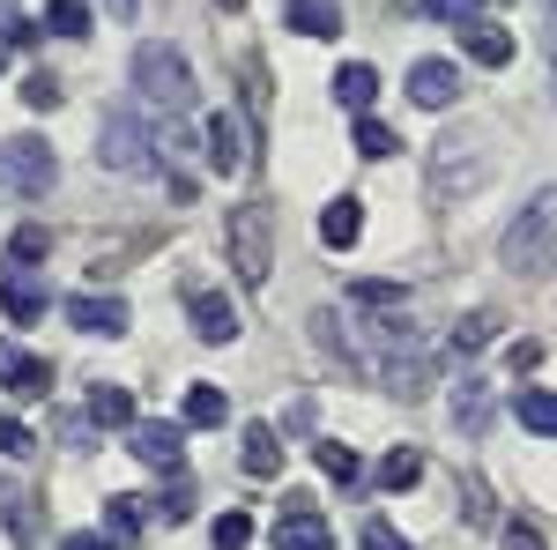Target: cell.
Wrapping results in <instances>:
<instances>
[{
    "label": "cell",
    "mask_w": 557,
    "mask_h": 550,
    "mask_svg": "<svg viewBox=\"0 0 557 550\" xmlns=\"http://www.w3.org/2000/svg\"><path fill=\"white\" fill-rule=\"evenodd\" d=\"M253 543V513H215V550H246Z\"/></svg>",
    "instance_id": "31"
},
{
    "label": "cell",
    "mask_w": 557,
    "mask_h": 550,
    "mask_svg": "<svg viewBox=\"0 0 557 550\" xmlns=\"http://www.w3.org/2000/svg\"><path fill=\"white\" fill-rule=\"evenodd\" d=\"M0 380L15 387V394H45V387H52V365H38V357H23L15 342H0Z\"/></svg>",
    "instance_id": "17"
},
{
    "label": "cell",
    "mask_w": 557,
    "mask_h": 550,
    "mask_svg": "<svg viewBox=\"0 0 557 550\" xmlns=\"http://www.w3.org/2000/svg\"><path fill=\"white\" fill-rule=\"evenodd\" d=\"M67 550H112V536H67Z\"/></svg>",
    "instance_id": "40"
},
{
    "label": "cell",
    "mask_w": 557,
    "mask_h": 550,
    "mask_svg": "<svg viewBox=\"0 0 557 550\" xmlns=\"http://www.w3.org/2000/svg\"><path fill=\"white\" fill-rule=\"evenodd\" d=\"M491 335H498V313H461V320H454V350H461V357L491 350Z\"/></svg>",
    "instance_id": "26"
},
{
    "label": "cell",
    "mask_w": 557,
    "mask_h": 550,
    "mask_svg": "<svg viewBox=\"0 0 557 550\" xmlns=\"http://www.w3.org/2000/svg\"><path fill=\"white\" fill-rule=\"evenodd\" d=\"M275 550H335L327 521H320V506L305 491H290V506L275 513Z\"/></svg>",
    "instance_id": "7"
},
{
    "label": "cell",
    "mask_w": 557,
    "mask_h": 550,
    "mask_svg": "<svg viewBox=\"0 0 557 550\" xmlns=\"http://www.w3.org/2000/svg\"><path fill=\"white\" fill-rule=\"evenodd\" d=\"M238 462H246V476L268 484V476L283 468V431H275V424H246V431H238Z\"/></svg>",
    "instance_id": "14"
},
{
    "label": "cell",
    "mask_w": 557,
    "mask_h": 550,
    "mask_svg": "<svg viewBox=\"0 0 557 550\" xmlns=\"http://www.w3.org/2000/svg\"><path fill=\"white\" fill-rule=\"evenodd\" d=\"M283 23L298 38H343V0H283Z\"/></svg>",
    "instance_id": "15"
},
{
    "label": "cell",
    "mask_w": 557,
    "mask_h": 550,
    "mask_svg": "<svg viewBox=\"0 0 557 550\" xmlns=\"http://www.w3.org/2000/svg\"><path fill=\"white\" fill-rule=\"evenodd\" d=\"M186 313H194V335L209 342V350H231L238 342V305L223 291H186Z\"/></svg>",
    "instance_id": "8"
},
{
    "label": "cell",
    "mask_w": 557,
    "mask_h": 550,
    "mask_svg": "<svg viewBox=\"0 0 557 550\" xmlns=\"http://www.w3.org/2000/svg\"><path fill=\"white\" fill-rule=\"evenodd\" d=\"M149 157H157V142H149V127H141V112L120 105V112L97 127V164L104 171H149Z\"/></svg>",
    "instance_id": "4"
},
{
    "label": "cell",
    "mask_w": 557,
    "mask_h": 550,
    "mask_svg": "<svg viewBox=\"0 0 557 550\" xmlns=\"http://www.w3.org/2000/svg\"><path fill=\"white\" fill-rule=\"evenodd\" d=\"M364 550H409V543H401L386 521H364Z\"/></svg>",
    "instance_id": "37"
},
{
    "label": "cell",
    "mask_w": 557,
    "mask_h": 550,
    "mask_svg": "<svg viewBox=\"0 0 557 550\" xmlns=\"http://www.w3.org/2000/svg\"><path fill=\"white\" fill-rule=\"evenodd\" d=\"M215 8H231V15H238V8H246V0H215Z\"/></svg>",
    "instance_id": "42"
},
{
    "label": "cell",
    "mask_w": 557,
    "mask_h": 550,
    "mask_svg": "<svg viewBox=\"0 0 557 550\" xmlns=\"http://www.w3.org/2000/svg\"><path fill=\"white\" fill-rule=\"evenodd\" d=\"M513 417L535 431V439H550L557 431V402H550V387H528V394H513Z\"/></svg>",
    "instance_id": "24"
},
{
    "label": "cell",
    "mask_w": 557,
    "mask_h": 550,
    "mask_svg": "<svg viewBox=\"0 0 557 550\" xmlns=\"http://www.w3.org/2000/svg\"><path fill=\"white\" fill-rule=\"evenodd\" d=\"M454 424H461V431H483V424H491V387L483 380L454 387Z\"/></svg>",
    "instance_id": "25"
},
{
    "label": "cell",
    "mask_w": 557,
    "mask_h": 550,
    "mask_svg": "<svg viewBox=\"0 0 557 550\" xmlns=\"http://www.w3.org/2000/svg\"><path fill=\"white\" fill-rule=\"evenodd\" d=\"M357 239H364V201H357V194L327 201V209H320V246L343 254V246H357Z\"/></svg>",
    "instance_id": "16"
},
{
    "label": "cell",
    "mask_w": 557,
    "mask_h": 550,
    "mask_svg": "<svg viewBox=\"0 0 557 550\" xmlns=\"http://www.w3.org/2000/svg\"><path fill=\"white\" fill-rule=\"evenodd\" d=\"M357 149H364V157H394V149H401V142H394V127H380V120H372V112H357Z\"/></svg>",
    "instance_id": "29"
},
{
    "label": "cell",
    "mask_w": 557,
    "mask_h": 550,
    "mask_svg": "<svg viewBox=\"0 0 557 550\" xmlns=\"http://www.w3.org/2000/svg\"><path fill=\"white\" fill-rule=\"evenodd\" d=\"M312 462H320L327 484H357V476H364V462H357V447H349V439H320V447H312Z\"/></svg>",
    "instance_id": "23"
},
{
    "label": "cell",
    "mask_w": 557,
    "mask_h": 550,
    "mask_svg": "<svg viewBox=\"0 0 557 550\" xmlns=\"http://www.w3.org/2000/svg\"><path fill=\"white\" fill-rule=\"evenodd\" d=\"M127 454H134V462H149V468H164V476H178V468H186V424L134 417L127 424Z\"/></svg>",
    "instance_id": "6"
},
{
    "label": "cell",
    "mask_w": 557,
    "mask_h": 550,
    "mask_svg": "<svg viewBox=\"0 0 557 550\" xmlns=\"http://www.w3.org/2000/svg\"><path fill=\"white\" fill-rule=\"evenodd\" d=\"M186 513H194V484H186V468H178V484L164 491V499H157V506H149V521H164V528H178Z\"/></svg>",
    "instance_id": "28"
},
{
    "label": "cell",
    "mask_w": 557,
    "mask_h": 550,
    "mask_svg": "<svg viewBox=\"0 0 557 550\" xmlns=\"http://www.w3.org/2000/svg\"><path fill=\"white\" fill-rule=\"evenodd\" d=\"M0 305H8V320H45V305H52V283H38L30 268H0Z\"/></svg>",
    "instance_id": "11"
},
{
    "label": "cell",
    "mask_w": 557,
    "mask_h": 550,
    "mask_svg": "<svg viewBox=\"0 0 557 550\" xmlns=\"http://www.w3.org/2000/svg\"><path fill=\"white\" fill-rule=\"evenodd\" d=\"M45 30L52 38H89V8L83 0H45Z\"/></svg>",
    "instance_id": "27"
},
{
    "label": "cell",
    "mask_w": 557,
    "mask_h": 550,
    "mask_svg": "<svg viewBox=\"0 0 557 550\" xmlns=\"http://www.w3.org/2000/svg\"><path fill=\"white\" fill-rule=\"evenodd\" d=\"M461 52L483 60V68H506L513 60V30L506 23H483V15H461Z\"/></svg>",
    "instance_id": "12"
},
{
    "label": "cell",
    "mask_w": 557,
    "mask_h": 550,
    "mask_svg": "<svg viewBox=\"0 0 557 550\" xmlns=\"http://www.w3.org/2000/svg\"><path fill=\"white\" fill-rule=\"evenodd\" d=\"M550 186H543V194H535V201H528V216H520L513 231H506V268H513V276H543V268H550Z\"/></svg>",
    "instance_id": "5"
},
{
    "label": "cell",
    "mask_w": 557,
    "mask_h": 550,
    "mask_svg": "<svg viewBox=\"0 0 557 550\" xmlns=\"http://www.w3.org/2000/svg\"><path fill=\"white\" fill-rule=\"evenodd\" d=\"M312 424H320V410H312V394H298V402H283V431H290V439H305Z\"/></svg>",
    "instance_id": "34"
},
{
    "label": "cell",
    "mask_w": 557,
    "mask_h": 550,
    "mask_svg": "<svg viewBox=\"0 0 557 550\" xmlns=\"http://www.w3.org/2000/svg\"><path fill=\"white\" fill-rule=\"evenodd\" d=\"M223 417H231V402H223V387H215V380L186 387V424H194V431H215Z\"/></svg>",
    "instance_id": "20"
},
{
    "label": "cell",
    "mask_w": 557,
    "mask_h": 550,
    "mask_svg": "<svg viewBox=\"0 0 557 550\" xmlns=\"http://www.w3.org/2000/svg\"><path fill=\"white\" fill-rule=\"evenodd\" d=\"M52 179H60V164H52V149H45L38 134H15V142H0V186H8V194L38 201V194H52Z\"/></svg>",
    "instance_id": "3"
},
{
    "label": "cell",
    "mask_w": 557,
    "mask_h": 550,
    "mask_svg": "<svg viewBox=\"0 0 557 550\" xmlns=\"http://www.w3.org/2000/svg\"><path fill=\"white\" fill-rule=\"evenodd\" d=\"M506 543H513V550H543V536H535L528 521H513V528H506Z\"/></svg>",
    "instance_id": "39"
},
{
    "label": "cell",
    "mask_w": 557,
    "mask_h": 550,
    "mask_svg": "<svg viewBox=\"0 0 557 550\" xmlns=\"http://www.w3.org/2000/svg\"><path fill=\"white\" fill-rule=\"evenodd\" d=\"M0 68H8V52H0Z\"/></svg>",
    "instance_id": "43"
},
{
    "label": "cell",
    "mask_w": 557,
    "mask_h": 550,
    "mask_svg": "<svg viewBox=\"0 0 557 550\" xmlns=\"http://www.w3.org/2000/svg\"><path fill=\"white\" fill-rule=\"evenodd\" d=\"M134 97L178 120V112H194V97H201V89H194V68L178 60L172 45H141V52H134Z\"/></svg>",
    "instance_id": "1"
},
{
    "label": "cell",
    "mask_w": 557,
    "mask_h": 550,
    "mask_svg": "<svg viewBox=\"0 0 557 550\" xmlns=\"http://www.w3.org/2000/svg\"><path fill=\"white\" fill-rule=\"evenodd\" d=\"M23 105H30V112H52V105H60V83H52V75H30V83H23Z\"/></svg>",
    "instance_id": "36"
},
{
    "label": "cell",
    "mask_w": 557,
    "mask_h": 550,
    "mask_svg": "<svg viewBox=\"0 0 557 550\" xmlns=\"http://www.w3.org/2000/svg\"><path fill=\"white\" fill-rule=\"evenodd\" d=\"M89 424L127 431V424H134V394H127V387H89Z\"/></svg>",
    "instance_id": "21"
},
{
    "label": "cell",
    "mask_w": 557,
    "mask_h": 550,
    "mask_svg": "<svg viewBox=\"0 0 557 550\" xmlns=\"http://www.w3.org/2000/svg\"><path fill=\"white\" fill-rule=\"evenodd\" d=\"M141 521H149V499H134V491L104 499V536H112V543H134V536H141Z\"/></svg>",
    "instance_id": "19"
},
{
    "label": "cell",
    "mask_w": 557,
    "mask_h": 550,
    "mask_svg": "<svg viewBox=\"0 0 557 550\" xmlns=\"http://www.w3.org/2000/svg\"><path fill=\"white\" fill-rule=\"evenodd\" d=\"M454 97H461V68H454V60H417V68H409V105L446 112Z\"/></svg>",
    "instance_id": "9"
},
{
    "label": "cell",
    "mask_w": 557,
    "mask_h": 550,
    "mask_svg": "<svg viewBox=\"0 0 557 550\" xmlns=\"http://www.w3.org/2000/svg\"><path fill=\"white\" fill-rule=\"evenodd\" d=\"M52 254V239H45V223H23L15 231V246H8V268H30V260Z\"/></svg>",
    "instance_id": "30"
},
{
    "label": "cell",
    "mask_w": 557,
    "mask_h": 550,
    "mask_svg": "<svg viewBox=\"0 0 557 550\" xmlns=\"http://www.w3.org/2000/svg\"><path fill=\"white\" fill-rule=\"evenodd\" d=\"M543 365V342H513V372H535Z\"/></svg>",
    "instance_id": "38"
},
{
    "label": "cell",
    "mask_w": 557,
    "mask_h": 550,
    "mask_svg": "<svg viewBox=\"0 0 557 550\" xmlns=\"http://www.w3.org/2000/svg\"><path fill=\"white\" fill-rule=\"evenodd\" d=\"M231 268H238L246 291H260V283L275 276V223H268V209L231 216Z\"/></svg>",
    "instance_id": "2"
},
{
    "label": "cell",
    "mask_w": 557,
    "mask_h": 550,
    "mask_svg": "<svg viewBox=\"0 0 557 550\" xmlns=\"http://www.w3.org/2000/svg\"><path fill=\"white\" fill-rule=\"evenodd\" d=\"M67 328L75 335H127L134 313H127V297H67Z\"/></svg>",
    "instance_id": "10"
},
{
    "label": "cell",
    "mask_w": 557,
    "mask_h": 550,
    "mask_svg": "<svg viewBox=\"0 0 557 550\" xmlns=\"http://www.w3.org/2000/svg\"><path fill=\"white\" fill-rule=\"evenodd\" d=\"M372 476H380V491H417V484H424V454H417V447H394Z\"/></svg>",
    "instance_id": "22"
},
{
    "label": "cell",
    "mask_w": 557,
    "mask_h": 550,
    "mask_svg": "<svg viewBox=\"0 0 557 550\" xmlns=\"http://www.w3.org/2000/svg\"><path fill=\"white\" fill-rule=\"evenodd\" d=\"M104 8H112L120 23H134V8H141V0H104Z\"/></svg>",
    "instance_id": "41"
},
{
    "label": "cell",
    "mask_w": 557,
    "mask_h": 550,
    "mask_svg": "<svg viewBox=\"0 0 557 550\" xmlns=\"http://www.w3.org/2000/svg\"><path fill=\"white\" fill-rule=\"evenodd\" d=\"M30 447H38V439H30V424L0 417V454H8V462H23V454H30Z\"/></svg>",
    "instance_id": "32"
},
{
    "label": "cell",
    "mask_w": 557,
    "mask_h": 550,
    "mask_svg": "<svg viewBox=\"0 0 557 550\" xmlns=\"http://www.w3.org/2000/svg\"><path fill=\"white\" fill-rule=\"evenodd\" d=\"M372 89H380L372 60H343V68H335V97H343V112H372Z\"/></svg>",
    "instance_id": "18"
},
{
    "label": "cell",
    "mask_w": 557,
    "mask_h": 550,
    "mask_svg": "<svg viewBox=\"0 0 557 550\" xmlns=\"http://www.w3.org/2000/svg\"><path fill=\"white\" fill-rule=\"evenodd\" d=\"M475 8H483V0H417V15H431V23H461Z\"/></svg>",
    "instance_id": "35"
},
{
    "label": "cell",
    "mask_w": 557,
    "mask_h": 550,
    "mask_svg": "<svg viewBox=\"0 0 557 550\" xmlns=\"http://www.w3.org/2000/svg\"><path fill=\"white\" fill-rule=\"evenodd\" d=\"M209 171H223V179H231V171H246V127H238V120H231V112H209Z\"/></svg>",
    "instance_id": "13"
},
{
    "label": "cell",
    "mask_w": 557,
    "mask_h": 550,
    "mask_svg": "<svg viewBox=\"0 0 557 550\" xmlns=\"http://www.w3.org/2000/svg\"><path fill=\"white\" fill-rule=\"evenodd\" d=\"M357 305H409V283H357Z\"/></svg>",
    "instance_id": "33"
}]
</instances>
